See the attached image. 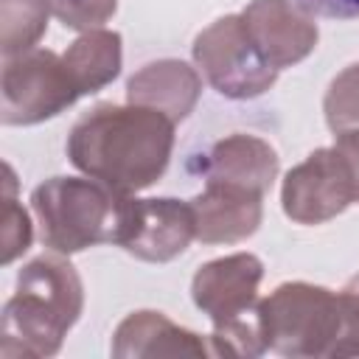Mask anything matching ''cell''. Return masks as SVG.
<instances>
[{
    "label": "cell",
    "mask_w": 359,
    "mask_h": 359,
    "mask_svg": "<svg viewBox=\"0 0 359 359\" xmlns=\"http://www.w3.org/2000/svg\"><path fill=\"white\" fill-rule=\"evenodd\" d=\"M359 202V168L334 140L289 168L280 185V208L294 224H323Z\"/></svg>",
    "instance_id": "52a82bcc"
},
{
    "label": "cell",
    "mask_w": 359,
    "mask_h": 359,
    "mask_svg": "<svg viewBox=\"0 0 359 359\" xmlns=\"http://www.w3.org/2000/svg\"><path fill=\"white\" fill-rule=\"evenodd\" d=\"M323 112L331 132L359 126V62L334 76L323 98Z\"/></svg>",
    "instance_id": "ac0fdd59"
},
{
    "label": "cell",
    "mask_w": 359,
    "mask_h": 359,
    "mask_svg": "<svg viewBox=\"0 0 359 359\" xmlns=\"http://www.w3.org/2000/svg\"><path fill=\"white\" fill-rule=\"evenodd\" d=\"M339 294V311H342V325L339 337L334 345V359L342 356H359V272L337 292Z\"/></svg>",
    "instance_id": "44dd1931"
},
{
    "label": "cell",
    "mask_w": 359,
    "mask_h": 359,
    "mask_svg": "<svg viewBox=\"0 0 359 359\" xmlns=\"http://www.w3.org/2000/svg\"><path fill=\"white\" fill-rule=\"evenodd\" d=\"M3 174L6 180H3V213H0V264L8 266L14 258H20L31 247L34 224L28 210L14 199L17 180L11 165H3Z\"/></svg>",
    "instance_id": "e0dca14e"
},
{
    "label": "cell",
    "mask_w": 359,
    "mask_h": 359,
    "mask_svg": "<svg viewBox=\"0 0 359 359\" xmlns=\"http://www.w3.org/2000/svg\"><path fill=\"white\" fill-rule=\"evenodd\" d=\"M121 194L93 177H50L31 194L39 241L50 252L76 255L95 244H115L123 202Z\"/></svg>",
    "instance_id": "3957f363"
},
{
    "label": "cell",
    "mask_w": 359,
    "mask_h": 359,
    "mask_svg": "<svg viewBox=\"0 0 359 359\" xmlns=\"http://www.w3.org/2000/svg\"><path fill=\"white\" fill-rule=\"evenodd\" d=\"M174 121L140 104H95L67 135V160L87 177L137 194L154 185L174 151Z\"/></svg>",
    "instance_id": "6da1fadb"
},
{
    "label": "cell",
    "mask_w": 359,
    "mask_h": 359,
    "mask_svg": "<svg viewBox=\"0 0 359 359\" xmlns=\"http://www.w3.org/2000/svg\"><path fill=\"white\" fill-rule=\"evenodd\" d=\"M112 356L118 359H154V356H210L208 339L168 320L163 311H132L112 334Z\"/></svg>",
    "instance_id": "7c38bea8"
},
{
    "label": "cell",
    "mask_w": 359,
    "mask_h": 359,
    "mask_svg": "<svg viewBox=\"0 0 359 359\" xmlns=\"http://www.w3.org/2000/svg\"><path fill=\"white\" fill-rule=\"evenodd\" d=\"M311 14L331 17V20H356L359 0H300Z\"/></svg>",
    "instance_id": "7402d4cb"
},
{
    "label": "cell",
    "mask_w": 359,
    "mask_h": 359,
    "mask_svg": "<svg viewBox=\"0 0 359 359\" xmlns=\"http://www.w3.org/2000/svg\"><path fill=\"white\" fill-rule=\"evenodd\" d=\"M188 202L202 244H238L250 238L264 219V194L222 180H205V188Z\"/></svg>",
    "instance_id": "8fae6325"
},
{
    "label": "cell",
    "mask_w": 359,
    "mask_h": 359,
    "mask_svg": "<svg viewBox=\"0 0 359 359\" xmlns=\"http://www.w3.org/2000/svg\"><path fill=\"white\" fill-rule=\"evenodd\" d=\"M79 87L73 84L67 65L48 48H31L3 59L0 70V123L34 126L56 118L76 104Z\"/></svg>",
    "instance_id": "8992f818"
},
{
    "label": "cell",
    "mask_w": 359,
    "mask_h": 359,
    "mask_svg": "<svg viewBox=\"0 0 359 359\" xmlns=\"http://www.w3.org/2000/svg\"><path fill=\"white\" fill-rule=\"evenodd\" d=\"M84 311V283L62 255H36L20 272L0 317L3 359H42L62 351L67 331Z\"/></svg>",
    "instance_id": "7a4b0ae2"
},
{
    "label": "cell",
    "mask_w": 359,
    "mask_h": 359,
    "mask_svg": "<svg viewBox=\"0 0 359 359\" xmlns=\"http://www.w3.org/2000/svg\"><path fill=\"white\" fill-rule=\"evenodd\" d=\"M196 238V216L191 202L160 196V199H135L132 194L123 202L118 247L146 264L174 261Z\"/></svg>",
    "instance_id": "ba28073f"
},
{
    "label": "cell",
    "mask_w": 359,
    "mask_h": 359,
    "mask_svg": "<svg viewBox=\"0 0 359 359\" xmlns=\"http://www.w3.org/2000/svg\"><path fill=\"white\" fill-rule=\"evenodd\" d=\"M255 320L266 351L292 359L331 356L342 325L339 294L317 283L286 280L255 306Z\"/></svg>",
    "instance_id": "277c9868"
},
{
    "label": "cell",
    "mask_w": 359,
    "mask_h": 359,
    "mask_svg": "<svg viewBox=\"0 0 359 359\" xmlns=\"http://www.w3.org/2000/svg\"><path fill=\"white\" fill-rule=\"evenodd\" d=\"M208 345H210V356H261L266 351L255 314L213 325Z\"/></svg>",
    "instance_id": "d6986e66"
},
{
    "label": "cell",
    "mask_w": 359,
    "mask_h": 359,
    "mask_svg": "<svg viewBox=\"0 0 359 359\" xmlns=\"http://www.w3.org/2000/svg\"><path fill=\"white\" fill-rule=\"evenodd\" d=\"M264 264L252 252H233L202 264L191 280L194 306L210 317L213 325L250 317L258 306V286Z\"/></svg>",
    "instance_id": "9c48e42d"
},
{
    "label": "cell",
    "mask_w": 359,
    "mask_h": 359,
    "mask_svg": "<svg viewBox=\"0 0 359 359\" xmlns=\"http://www.w3.org/2000/svg\"><path fill=\"white\" fill-rule=\"evenodd\" d=\"M241 17L258 50L275 70L303 62L317 48L320 28L314 14L297 0H250Z\"/></svg>",
    "instance_id": "30bf717a"
},
{
    "label": "cell",
    "mask_w": 359,
    "mask_h": 359,
    "mask_svg": "<svg viewBox=\"0 0 359 359\" xmlns=\"http://www.w3.org/2000/svg\"><path fill=\"white\" fill-rule=\"evenodd\" d=\"M191 50L205 81L230 101L264 95L280 73L264 59L241 14H224L210 22L196 34Z\"/></svg>",
    "instance_id": "5b68a950"
},
{
    "label": "cell",
    "mask_w": 359,
    "mask_h": 359,
    "mask_svg": "<svg viewBox=\"0 0 359 359\" xmlns=\"http://www.w3.org/2000/svg\"><path fill=\"white\" fill-rule=\"evenodd\" d=\"M67 73L81 95L98 93L112 84L123 65V39L118 31L93 28L67 45L62 53Z\"/></svg>",
    "instance_id": "9a60e30c"
},
{
    "label": "cell",
    "mask_w": 359,
    "mask_h": 359,
    "mask_svg": "<svg viewBox=\"0 0 359 359\" xmlns=\"http://www.w3.org/2000/svg\"><path fill=\"white\" fill-rule=\"evenodd\" d=\"M50 17L48 0H0V53L17 56L45 36Z\"/></svg>",
    "instance_id": "2e32d148"
},
{
    "label": "cell",
    "mask_w": 359,
    "mask_h": 359,
    "mask_svg": "<svg viewBox=\"0 0 359 359\" xmlns=\"http://www.w3.org/2000/svg\"><path fill=\"white\" fill-rule=\"evenodd\" d=\"M280 168L278 151L255 135H227L216 140L205 154H199V174L205 180L233 182L266 196Z\"/></svg>",
    "instance_id": "4fadbf2b"
},
{
    "label": "cell",
    "mask_w": 359,
    "mask_h": 359,
    "mask_svg": "<svg viewBox=\"0 0 359 359\" xmlns=\"http://www.w3.org/2000/svg\"><path fill=\"white\" fill-rule=\"evenodd\" d=\"M202 95V79L196 67L182 59H157L143 65L126 81V101L157 109L174 123L185 121Z\"/></svg>",
    "instance_id": "5bb4252c"
},
{
    "label": "cell",
    "mask_w": 359,
    "mask_h": 359,
    "mask_svg": "<svg viewBox=\"0 0 359 359\" xmlns=\"http://www.w3.org/2000/svg\"><path fill=\"white\" fill-rule=\"evenodd\" d=\"M50 14L70 31H93L112 20L118 0H48Z\"/></svg>",
    "instance_id": "ffe728a7"
}]
</instances>
